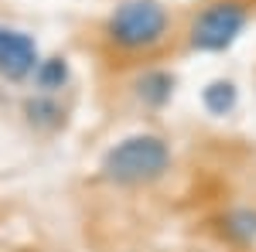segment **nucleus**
I'll return each instance as SVG.
<instances>
[{"instance_id": "nucleus-8", "label": "nucleus", "mask_w": 256, "mask_h": 252, "mask_svg": "<svg viewBox=\"0 0 256 252\" xmlns=\"http://www.w3.org/2000/svg\"><path fill=\"white\" fill-rule=\"evenodd\" d=\"M28 82H31V92L62 96L72 85V61L65 58V55H41Z\"/></svg>"}, {"instance_id": "nucleus-4", "label": "nucleus", "mask_w": 256, "mask_h": 252, "mask_svg": "<svg viewBox=\"0 0 256 252\" xmlns=\"http://www.w3.org/2000/svg\"><path fill=\"white\" fill-rule=\"evenodd\" d=\"M41 58L38 38L31 31L0 24V78L10 85H24Z\"/></svg>"}, {"instance_id": "nucleus-2", "label": "nucleus", "mask_w": 256, "mask_h": 252, "mask_svg": "<svg viewBox=\"0 0 256 252\" xmlns=\"http://www.w3.org/2000/svg\"><path fill=\"white\" fill-rule=\"evenodd\" d=\"M102 44L120 58H150L174 38V14L164 0H120L106 14Z\"/></svg>"}, {"instance_id": "nucleus-7", "label": "nucleus", "mask_w": 256, "mask_h": 252, "mask_svg": "<svg viewBox=\"0 0 256 252\" xmlns=\"http://www.w3.org/2000/svg\"><path fill=\"white\" fill-rule=\"evenodd\" d=\"M216 235L229 246H256V208L232 205L216 218Z\"/></svg>"}, {"instance_id": "nucleus-5", "label": "nucleus", "mask_w": 256, "mask_h": 252, "mask_svg": "<svg viewBox=\"0 0 256 252\" xmlns=\"http://www.w3.org/2000/svg\"><path fill=\"white\" fill-rule=\"evenodd\" d=\"M130 96L147 113H164L178 96V72L168 65H144L130 78Z\"/></svg>"}, {"instance_id": "nucleus-1", "label": "nucleus", "mask_w": 256, "mask_h": 252, "mask_svg": "<svg viewBox=\"0 0 256 252\" xmlns=\"http://www.w3.org/2000/svg\"><path fill=\"white\" fill-rule=\"evenodd\" d=\"M174 171V147L164 133L137 130L113 140L99 157V177L120 191L154 188Z\"/></svg>"}, {"instance_id": "nucleus-6", "label": "nucleus", "mask_w": 256, "mask_h": 252, "mask_svg": "<svg viewBox=\"0 0 256 252\" xmlns=\"http://www.w3.org/2000/svg\"><path fill=\"white\" fill-rule=\"evenodd\" d=\"M20 116L34 133H58L68 123V109L62 106V96H41V92H28L20 99Z\"/></svg>"}, {"instance_id": "nucleus-3", "label": "nucleus", "mask_w": 256, "mask_h": 252, "mask_svg": "<svg viewBox=\"0 0 256 252\" xmlns=\"http://www.w3.org/2000/svg\"><path fill=\"white\" fill-rule=\"evenodd\" d=\"M253 20L250 0H208L188 17L184 48L195 55H226L239 44Z\"/></svg>"}, {"instance_id": "nucleus-9", "label": "nucleus", "mask_w": 256, "mask_h": 252, "mask_svg": "<svg viewBox=\"0 0 256 252\" xmlns=\"http://www.w3.org/2000/svg\"><path fill=\"white\" fill-rule=\"evenodd\" d=\"M202 109L208 113L212 119H229L232 113L239 109V85L236 78H208L205 85H202Z\"/></svg>"}]
</instances>
